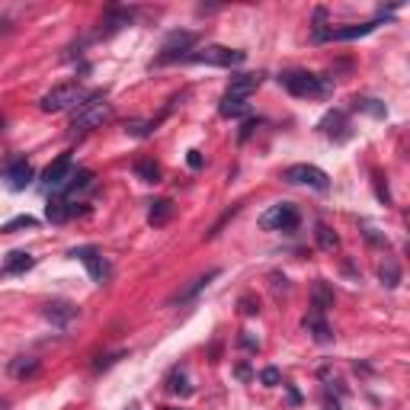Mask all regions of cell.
Returning a JSON list of instances; mask_svg holds the SVG:
<instances>
[{"label":"cell","instance_id":"1","mask_svg":"<svg viewBox=\"0 0 410 410\" xmlns=\"http://www.w3.org/2000/svg\"><path fill=\"white\" fill-rule=\"evenodd\" d=\"M109 116H112V103L106 100V93H103V90L87 93L84 100L74 106V116H71V132H74V135L93 132V128H100Z\"/></svg>","mask_w":410,"mask_h":410},{"label":"cell","instance_id":"2","mask_svg":"<svg viewBox=\"0 0 410 410\" xmlns=\"http://www.w3.org/2000/svg\"><path fill=\"white\" fill-rule=\"evenodd\" d=\"M279 84L292 93V96H324V93H330V84H327L324 77L308 74V71H285L279 77Z\"/></svg>","mask_w":410,"mask_h":410},{"label":"cell","instance_id":"3","mask_svg":"<svg viewBox=\"0 0 410 410\" xmlns=\"http://www.w3.org/2000/svg\"><path fill=\"white\" fill-rule=\"evenodd\" d=\"M186 61H196V65H212V67H237V65L247 61V51L225 49V45H205V49L193 51Z\"/></svg>","mask_w":410,"mask_h":410},{"label":"cell","instance_id":"4","mask_svg":"<svg viewBox=\"0 0 410 410\" xmlns=\"http://www.w3.org/2000/svg\"><path fill=\"white\" fill-rule=\"evenodd\" d=\"M298 221H302V215H298V209L292 202H279V205H273L269 212L259 215V228L263 231H285V234H292L298 228Z\"/></svg>","mask_w":410,"mask_h":410},{"label":"cell","instance_id":"5","mask_svg":"<svg viewBox=\"0 0 410 410\" xmlns=\"http://www.w3.org/2000/svg\"><path fill=\"white\" fill-rule=\"evenodd\" d=\"M84 96L87 93H84V87L80 84H61V87H55V90L45 93L39 106H42V112H65V109H74Z\"/></svg>","mask_w":410,"mask_h":410},{"label":"cell","instance_id":"6","mask_svg":"<svg viewBox=\"0 0 410 410\" xmlns=\"http://www.w3.org/2000/svg\"><path fill=\"white\" fill-rule=\"evenodd\" d=\"M285 180L295 186H311V189H318V193H327V189H330V176L321 167H314V164H295V167L285 170Z\"/></svg>","mask_w":410,"mask_h":410},{"label":"cell","instance_id":"7","mask_svg":"<svg viewBox=\"0 0 410 410\" xmlns=\"http://www.w3.org/2000/svg\"><path fill=\"white\" fill-rule=\"evenodd\" d=\"M193 45H196V33H170L157 55V65H170V61H180V58L186 61L193 55Z\"/></svg>","mask_w":410,"mask_h":410},{"label":"cell","instance_id":"8","mask_svg":"<svg viewBox=\"0 0 410 410\" xmlns=\"http://www.w3.org/2000/svg\"><path fill=\"white\" fill-rule=\"evenodd\" d=\"M74 176V164H71V154H61L58 160H51L42 173V186L51 189V193H61L67 186V180Z\"/></svg>","mask_w":410,"mask_h":410},{"label":"cell","instance_id":"9","mask_svg":"<svg viewBox=\"0 0 410 410\" xmlns=\"http://www.w3.org/2000/svg\"><path fill=\"white\" fill-rule=\"evenodd\" d=\"M71 257L84 263L93 282H100V285L106 282V263H103V257H100V250H96V247H77V250H71Z\"/></svg>","mask_w":410,"mask_h":410},{"label":"cell","instance_id":"10","mask_svg":"<svg viewBox=\"0 0 410 410\" xmlns=\"http://www.w3.org/2000/svg\"><path fill=\"white\" fill-rule=\"evenodd\" d=\"M263 84V74H234L231 77V84H228L225 96H234V100H247L257 87Z\"/></svg>","mask_w":410,"mask_h":410},{"label":"cell","instance_id":"11","mask_svg":"<svg viewBox=\"0 0 410 410\" xmlns=\"http://www.w3.org/2000/svg\"><path fill=\"white\" fill-rule=\"evenodd\" d=\"M375 26H378V19H372V23H359V26H343V29H327L324 33V42L327 39H336V42H350V39H362V35H368V33H375Z\"/></svg>","mask_w":410,"mask_h":410},{"label":"cell","instance_id":"12","mask_svg":"<svg viewBox=\"0 0 410 410\" xmlns=\"http://www.w3.org/2000/svg\"><path fill=\"white\" fill-rule=\"evenodd\" d=\"M42 314L51 321V324L67 327L71 321L77 318V305H71V302H51V305H45V311H42Z\"/></svg>","mask_w":410,"mask_h":410},{"label":"cell","instance_id":"13","mask_svg":"<svg viewBox=\"0 0 410 410\" xmlns=\"http://www.w3.org/2000/svg\"><path fill=\"white\" fill-rule=\"evenodd\" d=\"M324 135H330L334 142H346L350 138V126H346V112H327L324 122H321Z\"/></svg>","mask_w":410,"mask_h":410},{"label":"cell","instance_id":"14","mask_svg":"<svg viewBox=\"0 0 410 410\" xmlns=\"http://www.w3.org/2000/svg\"><path fill=\"white\" fill-rule=\"evenodd\" d=\"M7 176H10V186H13V189H23V186L33 180V167L26 164V157H13L7 167Z\"/></svg>","mask_w":410,"mask_h":410},{"label":"cell","instance_id":"15","mask_svg":"<svg viewBox=\"0 0 410 410\" xmlns=\"http://www.w3.org/2000/svg\"><path fill=\"white\" fill-rule=\"evenodd\" d=\"M77 212V205L67 196H55V199L49 202V209H45V215H49V221H67V218Z\"/></svg>","mask_w":410,"mask_h":410},{"label":"cell","instance_id":"16","mask_svg":"<svg viewBox=\"0 0 410 410\" xmlns=\"http://www.w3.org/2000/svg\"><path fill=\"white\" fill-rule=\"evenodd\" d=\"M305 330H308L318 343H330V340H334V330L327 327L324 314H308V318H305Z\"/></svg>","mask_w":410,"mask_h":410},{"label":"cell","instance_id":"17","mask_svg":"<svg viewBox=\"0 0 410 410\" xmlns=\"http://www.w3.org/2000/svg\"><path fill=\"white\" fill-rule=\"evenodd\" d=\"M35 266V257L33 253H23V250H13L7 257V263H3V273L7 276H19V273H26V269Z\"/></svg>","mask_w":410,"mask_h":410},{"label":"cell","instance_id":"18","mask_svg":"<svg viewBox=\"0 0 410 410\" xmlns=\"http://www.w3.org/2000/svg\"><path fill=\"white\" fill-rule=\"evenodd\" d=\"M311 298H314V311H311V314H327V308H334V292H330V285H327L324 279L314 282Z\"/></svg>","mask_w":410,"mask_h":410},{"label":"cell","instance_id":"19","mask_svg":"<svg viewBox=\"0 0 410 410\" xmlns=\"http://www.w3.org/2000/svg\"><path fill=\"white\" fill-rule=\"evenodd\" d=\"M132 23V10H109L106 13V19H103V29H100V35H109V33H116V29H122V26H128Z\"/></svg>","mask_w":410,"mask_h":410},{"label":"cell","instance_id":"20","mask_svg":"<svg viewBox=\"0 0 410 410\" xmlns=\"http://www.w3.org/2000/svg\"><path fill=\"white\" fill-rule=\"evenodd\" d=\"M218 112H221L225 119L247 116V112H250V103H247V100H234V96H221V103H218Z\"/></svg>","mask_w":410,"mask_h":410},{"label":"cell","instance_id":"21","mask_svg":"<svg viewBox=\"0 0 410 410\" xmlns=\"http://www.w3.org/2000/svg\"><path fill=\"white\" fill-rule=\"evenodd\" d=\"M35 372H39V362L29 359V356H19V359L10 362V375L13 378H29V375H35Z\"/></svg>","mask_w":410,"mask_h":410},{"label":"cell","instance_id":"22","mask_svg":"<svg viewBox=\"0 0 410 410\" xmlns=\"http://www.w3.org/2000/svg\"><path fill=\"white\" fill-rule=\"evenodd\" d=\"M218 276V269H212V273H205V276H199V279H193V285H189V289H186V292H180V295H173V302H189V298H193V295H199L202 289H205V285L212 282V279Z\"/></svg>","mask_w":410,"mask_h":410},{"label":"cell","instance_id":"23","mask_svg":"<svg viewBox=\"0 0 410 410\" xmlns=\"http://www.w3.org/2000/svg\"><path fill=\"white\" fill-rule=\"evenodd\" d=\"M378 276H382V285L394 289V285L401 282V266H398L394 259H385V263H382V269H378Z\"/></svg>","mask_w":410,"mask_h":410},{"label":"cell","instance_id":"24","mask_svg":"<svg viewBox=\"0 0 410 410\" xmlns=\"http://www.w3.org/2000/svg\"><path fill=\"white\" fill-rule=\"evenodd\" d=\"M170 215H173V202L160 199V202H154V209H151V215H148V221H151V225H164Z\"/></svg>","mask_w":410,"mask_h":410},{"label":"cell","instance_id":"25","mask_svg":"<svg viewBox=\"0 0 410 410\" xmlns=\"http://www.w3.org/2000/svg\"><path fill=\"white\" fill-rule=\"evenodd\" d=\"M135 173L142 176L144 183H157L160 180V167L154 160H138V164H135Z\"/></svg>","mask_w":410,"mask_h":410},{"label":"cell","instance_id":"26","mask_svg":"<svg viewBox=\"0 0 410 410\" xmlns=\"http://www.w3.org/2000/svg\"><path fill=\"white\" fill-rule=\"evenodd\" d=\"M314 234H318V244L324 247V250H336V247H340V237H336L327 225H318V231H314Z\"/></svg>","mask_w":410,"mask_h":410},{"label":"cell","instance_id":"27","mask_svg":"<svg viewBox=\"0 0 410 410\" xmlns=\"http://www.w3.org/2000/svg\"><path fill=\"white\" fill-rule=\"evenodd\" d=\"M352 109H362V112H368V116H385V103H378V100H352Z\"/></svg>","mask_w":410,"mask_h":410},{"label":"cell","instance_id":"28","mask_svg":"<svg viewBox=\"0 0 410 410\" xmlns=\"http://www.w3.org/2000/svg\"><path fill=\"white\" fill-rule=\"evenodd\" d=\"M19 228H35V218L33 215H17L13 221H7V225L0 228V234H13V231H19Z\"/></svg>","mask_w":410,"mask_h":410},{"label":"cell","instance_id":"29","mask_svg":"<svg viewBox=\"0 0 410 410\" xmlns=\"http://www.w3.org/2000/svg\"><path fill=\"white\" fill-rule=\"evenodd\" d=\"M259 382H263L266 388H273V385H279V382H282V375H279L276 366H266L263 372H259Z\"/></svg>","mask_w":410,"mask_h":410},{"label":"cell","instance_id":"30","mask_svg":"<svg viewBox=\"0 0 410 410\" xmlns=\"http://www.w3.org/2000/svg\"><path fill=\"white\" fill-rule=\"evenodd\" d=\"M241 311H244V314H257L259 308H257V305L250 302V298H244V302H241Z\"/></svg>","mask_w":410,"mask_h":410},{"label":"cell","instance_id":"31","mask_svg":"<svg viewBox=\"0 0 410 410\" xmlns=\"http://www.w3.org/2000/svg\"><path fill=\"white\" fill-rule=\"evenodd\" d=\"M189 167H193V170L202 167V154L199 151H189Z\"/></svg>","mask_w":410,"mask_h":410},{"label":"cell","instance_id":"32","mask_svg":"<svg viewBox=\"0 0 410 410\" xmlns=\"http://www.w3.org/2000/svg\"><path fill=\"white\" fill-rule=\"evenodd\" d=\"M241 343H244V346H250V350H257V346H259V343H257V340H253V336H247V334H244V336H241Z\"/></svg>","mask_w":410,"mask_h":410},{"label":"cell","instance_id":"33","mask_svg":"<svg viewBox=\"0 0 410 410\" xmlns=\"http://www.w3.org/2000/svg\"><path fill=\"white\" fill-rule=\"evenodd\" d=\"M324 410H340V401H334V398H327V401H324Z\"/></svg>","mask_w":410,"mask_h":410},{"label":"cell","instance_id":"34","mask_svg":"<svg viewBox=\"0 0 410 410\" xmlns=\"http://www.w3.org/2000/svg\"><path fill=\"white\" fill-rule=\"evenodd\" d=\"M3 26H7V19H0V29H3Z\"/></svg>","mask_w":410,"mask_h":410},{"label":"cell","instance_id":"35","mask_svg":"<svg viewBox=\"0 0 410 410\" xmlns=\"http://www.w3.org/2000/svg\"><path fill=\"white\" fill-rule=\"evenodd\" d=\"M0 273H3V269H0Z\"/></svg>","mask_w":410,"mask_h":410}]
</instances>
